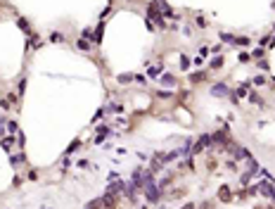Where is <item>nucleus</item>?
Masks as SVG:
<instances>
[{
    "label": "nucleus",
    "instance_id": "f257e3e1",
    "mask_svg": "<svg viewBox=\"0 0 275 209\" xmlns=\"http://www.w3.org/2000/svg\"><path fill=\"white\" fill-rule=\"evenodd\" d=\"M211 93L218 95V98H223V95H228V88H225L223 83H216V86H211Z\"/></svg>",
    "mask_w": 275,
    "mask_h": 209
},
{
    "label": "nucleus",
    "instance_id": "f03ea898",
    "mask_svg": "<svg viewBox=\"0 0 275 209\" xmlns=\"http://www.w3.org/2000/svg\"><path fill=\"white\" fill-rule=\"evenodd\" d=\"M147 74H150V76H159V74H161V64H157V67H150V72H147Z\"/></svg>",
    "mask_w": 275,
    "mask_h": 209
},
{
    "label": "nucleus",
    "instance_id": "7ed1b4c3",
    "mask_svg": "<svg viewBox=\"0 0 275 209\" xmlns=\"http://www.w3.org/2000/svg\"><path fill=\"white\" fill-rule=\"evenodd\" d=\"M221 64H223L221 57H213V60H211V67H213V69H221Z\"/></svg>",
    "mask_w": 275,
    "mask_h": 209
},
{
    "label": "nucleus",
    "instance_id": "20e7f679",
    "mask_svg": "<svg viewBox=\"0 0 275 209\" xmlns=\"http://www.w3.org/2000/svg\"><path fill=\"white\" fill-rule=\"evenodd\" d=\"M161 83H164V86H173V76H171V74H166V76L161 79Z\"/></svg>",
    "mask_w": 275,
    "mask_h": 209
},
{
    "label": "nucleus",
    "instance_id": "39448f33",
    "mask_svg": "<svg viewBox=\"0 0 275 209\" xmlns=\"http://www.w3.org/2000/svg\"><path fill=\"white\" fill-rule=\"evenodd\" d=\"M21 162H24V155H17V157H12V166H19Z\"/></svg>",
    "mask_w": 275,
    "mask_h": 209
},
{
    "label": "nucleus",
    "instance_id": "423d86ee",
    "mask_svg": "<svg viewBox=\"0 0 275 209\" xmlns=\"http://www.w3.org/2000/svg\"><path fill=\"white\" fill-rule=\"evenodd\" d=\"M131 79H135V76H131V74H121V76H119V81H121V83H128Z\"/></svg>",
    "mask_w": 275,
    "mask_h": 209
},
{
    "label": "nucleus",
    "instance_id": "0eeeda50",
    "mask_svg": "<svg viewBox=\"0 0 275 209\" xmlns=\"http://www.w3.org/2000/svg\"><path fill=\"white\" fill-rule=\"evenodd\" d=\"M76 48H81V50H90V45L86 43V41H78V43H76Z\"/></svg>",
    "mask_w": 275,
    "mask_h": 209
},
{
    "label": "nucleus",
    "instance_id": "6e6552de",
    "mask_svg": "<svg viewBox=\"0 0 275 209\" xmlns=\"http://www.w3.org/2000/svg\"><path fill=\"white\" fill-rule=\"evenodd\" d=\"M10 145H12V138H2V147H5V150H10Z\"/></svg>",
    "mask_w": 275,
    "mask_h": 209
},
{
    "label": "nucleus",
    "instance_id": "1a4fd4ad",
    "mask_svg": "<svg viewBox=\"0 0 275 209\" xmlns=\"http://www.w3.org/2000/svg\"><path fill=\"white\" fill-rule=\"evenodd\" d=\"M180 64H183V69H187V67H190V60H187V57H180Z\"/></svg>",
    "mask_w": 275,
    "mask_h": 209
},
{
    "label": "nucleus",
    "instance_id": "9d476101",
    "mask_svg": "<svg viewBox=\"0 0 275 209\" xmlns=\"http://www.w3.org/2000/svg\"><path fill=\"white\" fill-rule=\"evenodd\" d=\"M254 83H256V86H261V83H266V79H263V76H256V79H254Z\"/></svg>",
    "mask_w": 275,
    "mask_h": 209
},
{
    "label": "nucleus",
    "instance_id": "9b49d317",
    "mask_svg": "<svg viewBox=\"0 0 275 209\" xmlns=\"http://www.w3.org/2000/svg\"><path fill=\"white\" fill-rule=\"evenodd\" d=\"M0 136H2V126H0Z\"/></svg>",
    "mask_w": 275,
    "mask_h": 209
}]
</instances>
